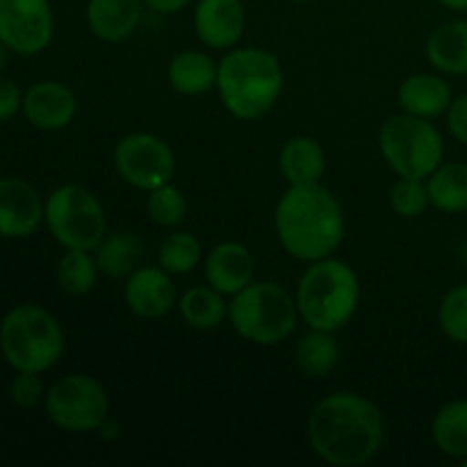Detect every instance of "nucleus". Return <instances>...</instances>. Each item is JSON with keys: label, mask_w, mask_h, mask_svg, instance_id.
Here are the masks:
<instances>
[{"label": "nucleus", "mask_w": 467, "mask_h": 467, "mask_svg": "<svg viewBox=\"0 0 467 467\" xmlns=\"http://www.w3.org/2000/svg\"><path fill=\"white\" fill-rule=\"evenodd\" d=\"M431 441L450 459H467V400H451L431 420Z\"/></svg>", "instance_id": "393cba45"}, {"label": "nucleus", "mask_w": 467, "mask_h": 467, "mask_svg": "<svg viewBox=\"0 0 467 467\" xmlns=\"http://www.w3.org/2000/svg\"><path fill=\"white\" fill-rule=\"evenodd\" d=\"M114 169L126 185L150 192L176 176V153L167 140L153 132H130L114 146Z\"/></svg>", "instance_id": "9d476101"}, {"label": "nucleus", "mask_w": 467, "mask_h": 467, "mask_svg": "<svg viewBox=\"0 0 467 467\" xmlns=\"http://www.w3.org/2000/svg\"><path fill=\"white\" fill-rule=\"evenodd\" d=\"M23 117L32 128L44 132L64 130L78 114V99L68 85L59 80L35 82L23 96Z\"/></svg>", "instance_id": "2eb2a0df"}, {"label": "nucleus", "mask_w": 467, "mask_h": 467, "mask_svg": "<svg viewBox=\"0 0 467 467\" xmlns=\"http://www.w3.org/2000/svg\"><path fill=\"white\" fill-rule=\"evenodd\" d=\"M228 322L233 331L258 347L283 345L301 322L296 299L285 285L254 281L228 301Z\"/></svg>", "instance_id": "423d86ee"}, {"label": "nucleus", "mask_w": 467, "mask_h": 467, "mask_svg": "<svg viewBox=\"0 0 467 467\" xmlns=\"http://www.w3.org/2000/svg\"><path fill=\"white\" fill-rule=\"evenodd\" d=\"M44 409L50 422L62 431H99L109 420L108 388L89 374H67L46 388Z\"/></svg>", "instance_id": "1a4fd4ad"}, {"label": "nucleus", "mask_w": 467, "mask_h": 467, "mask_svg": "<svg viewBox=\"0 0 467 467\" xmlns=\"http://www.w3.org/2000/svg\"><path fill=\"white\" fill-rule=\"evenodd\" d=\"M194 35L205 48L226 50L240 46L246 30V9L242 0H194L192 12Z\"/></svg>", "instance_id": "ddd939ff"}, {"label": "nucleus", "mask_w": 467, "mask_h": 467, "mask_svg": "<svg viewBox=\"0 0 467 467\" xmlns=\"http://www.w3.org/2000/svg\"><path fill=\"white\" fill-rule=\"evenodd\" d=\"M278 244L299 263L331 258L347 237L342 203L322 182L287 185L274 210Z\"/></svg>", "instance_id": "f03ea898"}, {"label": "nucleus", "mask_w": 467, "mask_h": 467, "mask_svg": "<svg viewBox=\"0 0 467 467\" xmlns=\"http://www.w3.org/2000/svg\"><path fill=\"white\" fill-rule=\"evenodd\" d=\"M429 201L445 214L467 213V164L442 162L427 178Z\"/></svg>", "instance_id": "a878e982"}, {"label": "nucleus", "mask_w": 467, "mask_h": 467, "mask_svg": "<svg viewBox=\"0 0 467 467\" xmlns=\"http://www.w3.org/2000/svg\"><path fill=\"white\" fill-rule=\"evenodd\" d=\"M182 322L194 331H213L228 319L226 295L213 285H194L185 290L178 299Z\"/></svg>", "instance_id": "5701e85b"}, {"label": "nucleus", "mask_w": 467, "mask_h": 467, "mask_svg": "<svg viewBox=\"0 0 467 467\" xmlns=\"http://www.w3.org/2000/svg\"><path fill=\"white\" fill-rule=\"evenodd\" d=\"M427 62L445 76H467V21H445L433 27L424 46Z\"/></svg>", "instance_id": "412c9836"}, {"label": "nucleus", "mask_w": 467, "mask_h": 467, "mask_svg": "<svg viewBox=\"0 0 467 467\" xmlns=\"http://www.w3.org/2000/svg\"><path fill=\"white\" fill-rule=\"evenodd\" d=\"M451 100H454V94H451L450 82L438 73H415L406 78L397 89L400 112L431 119V121L445 117Z\"/></svg>", "instance_id": "a211bd4d"}, {"label": "nucleus", "mask_w": 467, "mask_h": 467, "mask_svg": "<svg viewBox=\"0 0 467 467\" xmlns=\"http://www.w3.org/2000/svg\"><path fill=\"white\" fill-rule=\"evenodd\" d=\"M190 3H194V0H144L146 9L155 14H167V16L169 14H178Z\"/></svg>", "instance_id": "f704fd0d"}, {"label": "nucleus", "mask_w": 467, "mask_h": 467, "mask_svg": "<svg viewBox=\"0 0 467 467\" xmlns=\"http://www.w3.org/2000/svg\"><path fill=\"white\" fill-rule=\"evenodd\" d=\"M7 55H9V50L5 48V44L0 41V76H3L5 67H7Z\"/></svg>", "instance_id": "e433bc0d"}, {"label": "nucleus", "mask_w": 467, "mask_h": 467, "mask_svg": "<svg viewBox=\"0 0 467 467\" xmlns=\"http://www.w3.org/2000/svg\"><path fill=\"white\" fill-rule=\"evenodd\" d=\"M123 301L140 319H160L178 306L173 276L160 265H140L123 285Z\"/></svg>", "instance_id": "4468645a"}, {"label": "nucleus", "mask_w": 467, "mask_h": 467, "mask_svg": "<svg viewBox=\"0 0 467 467\" xmlns=\"http://www.w3.org/2000/svg\"><path fill=\"white\" fill-rule=\"evenodd\" d=\"M96 263L103 276L123 278L126 281L132 272L141 265L144 258V244L132 233H108L94 251Z\"/></svg>", "instance_id": "b1692460"}, {"label": "nucleus", "mask_w": 467, "mask_h": 467, "mask_svg": "<svg viewBox=\"0 0 467 467\" xmlns=\"http://www.w3.org/2000/svg\"><path fill=\"white\" fill-rule=\"evenodd\" d=\"M44 381H41V374L36 372H16V377L9 383V400L18 409H35L36 404L44 401Z\"/></svg>", "instance_id": "2f4dec72"}, {"label": "nucleus", "mask_w": 467, "mask_h": 467, "mask_svg": "<svg viewBox=\"0 0 467 467\" xmlns=\"http://www.w3.org/2000/svg\"><path fill=\"white\" fill-rule=\"evenodd\" d=\"M100 276L99 263H96L94 251L82 249H64L62 258L55 267V278H57L59 290L71 296L89 295L96 287Z\"/></svg>", "instance_id": "bb28decb"}, {"label": "nucleus", "mask_w": 467, "mask_h": 467, "mask_svg": "<svg viewBox=\"0 0 467 467\" xmlns=\"http://www.w3.org/2000/svg\"><path fill=\"white\" fill-rule=\"evenodd\" d=\"M379 150L395 176L427 181L445 162V137L431 119L400 112L383 121Z\"/></svg>", "instance_id": "0eeeda50"}, {"label": "nucleus", "mask_w": 467, "mask_h": 467, "mask_svg": "<svg viewBox=\"0 0 467 467\" xmlns=\"http://www.w3.org/2000/svg\"><path fill=\"white\" fill-rule=\"evenodd\" d=\"M429 205L431 201H429L427 181L397 176L395 185L390 187V208L397 217L415 219L427 213Z\"/></svg>", "instance_id": "7c9ffc66"}, {"label": "nucleus", "mask_w": 467, "mask_h": 467, "mask_svg": "<svg viewBox=\"0 0 467 467\" xmlns=\"http://www.w3.org/2000/svg\"><path fill=\"white\" fill-rule=\"evenodd\" d=\"M146 214L155 226L176 228L187 214V199L181 187L167 182L155 190L146 192Z\"/></svg>", "instance_id": "c85d7f7f"}, {"label": "nucleus", "mask_w": 467, "mask_h": 467, "mask_svg": "<svg viewBox=\"0 0 467 467\" xmlns=\"http://www.w3.org/2000/svg\"><path fill=\"white\" fill-rule=\"evenodd\" d=\"M360 278L345 260L324 258L308 263L296 283L295 299L301 322L308 328L337 333L358 313Z\"/></svg>", "instance_id": "20e7f679"}, {"label": "nucleus", "mask_w": 467, "mask_h": 467, "mask_svg": "<svg viewBox=\"0 0 467 467\" xmlns=\"http://www.w3.org/2000/svg\"><path fill=\"white\" fill-rule=\"evenodd\" d=\"M445 117L451 137H454L459 144L467 146V94L454 96Z\"/></svg>", "instance_id": "72a5a7b5"}, {"label": "nucleus", "mask_w": 467, "mask_h": 467, "mask_svg": "<svg viewBox=\"0 0 467 467\" xmlns=\"http://www.w3.org/2000/svg\"><path fill=\"white\" fill-rule=\"evenodd\" d=\"M46 199L32 182L16 176L0 178V237L23 240L44 223Z\"/></svg>", "instance_id": "f8f14e48"}, {"label": "nucleus", "mask_w": 467, "mask_h": 467, "mask_svg": "<svg viewBox=\"0 0 467 467\" xmlns=\"http://www.w3.org/2000/svg\"><path fill=\"white\" fill-rule=\"evenodd\" d=\"M144 9V0H87V27L105 44H121L137 32Z\"/></svg>", "instance_id": "f3484780"}, {"label": "nucleus", "mask_w": 467, "mask_h": 467, "mask_svg": "<svg viewBox=\"0 0 467 467\" xmlns=\"http://www.w3.org/2000/svg\"><path fill=\"white\" fill-rule=\"evenodd\" d=\"M292 3H296V5H308V3H313V0H292Z\"/></svg>", "instance_id": "4c0bfd02"}, {"label": "nucleus", "mask_w": 467, "mask_h": 467, "mask_svg": "<svg viewBox=\"0 0 467 467\" xmlns=\"http://www.w3.org/2000/svg\"><path fill=\"white\" fill-rule=\"evenodd\" d=\"M205 283L226 296H235L255 281V258L242 242L228 240L213 246L203 258Z\"/></svg>", "instance_id": "dca6fc26"}, {"label": "nucleus", "mask_w": 467, "mask_h": 467, "mask_svg": "<svg viewBox=\"0 0 467 467\" xmlns=\"http://www.w3.org/2000/svg\"><path fill=\"white\" fill-rule=\"evenodd\" d=\"M55 14L50 0H0V41L14 55L32 57L53 44Z\"/></svg>", "instance_id": "9b49d317"}, {"label": "nucleus", "mask_w": 467, "mask_h": 467, "mask_svg": "<svg viewBox=\"0 0 467 467\" xmlns=\"http://www.w3.org/2000/svg\"><path fill=\"white\" fill-rule=\"evenodd\" d=\"M217 96L237 121H255L274 109L285 89L281 59L258 46H235L219 59Z\"/></svg>", "instance_id": "7ed1b4c3"}, {"label": "nucleus", "mask_w": 467, "mask_h": 467, "mask_svg": "<svg viewBox=\"0 0 467 467\" xmlns=\"http://www.w3.org/2000/svg\"><path fill=\"white\" fill-rule=\"evenodd\" d=\"M23 91L14 80L0 76V121H9L23 109Z\"/></svg>", "instance_id": "473e14b6"}, {"label": "nucleus", "mask_w": 467, "mask_h": 467, "mask_svg": "<svg viewBox=\"0 0 467 467\" xmlns=\"http://www.w3.org/2000/svg\"><path fill=\"white\" fill-rule=\"evenodd\" d=\"M327 150L315 137L295 135L278 153V171L287 185H315L327 173Z\"/></svg>", "instance_id": "6ab92c4d"}, {"label": "nucleus", "mask_w": 467, "mask_h": 467, "mask_svg": "<svg viewBox=\"0 0 467 467\" xmlns=\"http://www.w3.org/2000/svg\"><path fill=\"white\" fill-rule=\"evenodd\" d=\"M44 223L62 249L96 251L108 235V213L99 196L71 182L46 196Z\"/></svg>", "instance_id": "6e6552de"}, {"label": "nucleus", "mask_w": 467, "mask_h": 467, "mask_svg": "<svg viewBox=\"0 0 467 467\" xmlns=\"http://www.w3.org/2000/svg\"><path fill=\"white\" fill-rule=\"evenodd\" d=\"M310 450L333 467H360L377 459L386 442V420L368 397L331 392L313 406L306 422Z\"/></svg>", "instance_id": "f257e3e1"}, {"label": "nucleus", "mask_w": 467, "mask_h": 467, "mask_svg": "<svg viewBox=\"0 0 467 467\" xmlns=\"http://www.w3.org/2000/svg\"><path fill=\"white\" fill-rule=\"evenodd\" d=\"M340 342L336 333L308 328L304 336L296 340L295 363L299 372L308 379H324L337 368L340 363Z\"/></svg>", "instance_id": "4be33fe9"}, {"label": "nucleus", "mask_w": 467, "mask_h": 467, "mask_svg": "<svg viewBox=\"0 0 467 467\" xmlns=\"http://www.w3.org/2000/svg\"><path fill=\"white\" fill-rule=\"evenodd\" d=\"M441 331L456 345H467V283L454 285L438 306Z\"/></svg>", "instance_id": "c756f323"}, {"label": "nucleus", "mask_w": 467, "mask_h": 467, "mask_svg": "<svg viewBox=\"0 0 467 467\" xmlns=\"http://www.w3.org/2000/svg\"><path fill=\"white\" fill-rule=\"evenodd\" d=\"M461 465H463V467H467V459H465V461H461Z\"/></svg>", "instance_id": "58836bf2"}, {"label": "nucleus", "mask_w": 467, "mask_h": 467, "mask_svg": "<svg viewBox=\"0 0 467 467\" xmlns=\"http://www.w3.org/2000/svg\"><path fill=\"white\" fill-rule=\"evenodd\" d=\"M219 62L205 50H181L167 64V82L181 96H203L217 87Z\"/></svg>", "instance_id": "aec40b11"}, {"label": "nucleus", "mask_w": 467, "mask_h": 467, "mask_svg": "<svg viewBox=\"0 0 467 467\" xmlns=\"http://www.w3.org/2000/svg\"><path fill=\"white\" fill-rule=\"evenodd\" d=\"M203 260V244L190 231H171L158 249V265L171 276H187Z\"/></svg>", "instance_id": "cd10ccee"}, {"label": "nucleus", "mask_w": 467, "mask_h": 467, "mask_svg": "<svg viewBox=\"0 0 467 467\" xmlns=\"http://www.w3.org/2000/svg\"><path fill=\"white\" fill-rule=\"evenodd\" d=\"M64 345L62 324L36 304L14 306L0 322V354L14 372H48L62 358Z\"/></svg>", "instance_id": "39448f33"}, {"label": "nucleus", "mask_w": 467, "mask_h": 467, "mask_svg": "<svg viewBox=\"0 0 467 467\" xmlns=\"http://www.w3.org/2000/svg\"><path fill=\"white\" fill-rule=\"evenodd\" d=\"M442 7L454 9V12H467V0H436Z\"/></svg>", "instance_id": "c9c22d12"}]
</instances>
